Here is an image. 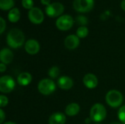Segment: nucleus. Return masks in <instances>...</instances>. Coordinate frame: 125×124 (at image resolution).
Wrapping results in <instances>:
<instances>
[{
    "mask_svg": "<svg viewBox=\"0 0 125 124\" xmlns=\"http://www.w3.org/2000/svg\"><path fill=\"white\" fill-rule=\"evenodd\" d=\"M122 124L121 123H119V122H112L111 124Z\"/></svg>",
    "mask_w": 125,
    "mask_h": 124,
    "instance_id": "33",
    "label": "nucleus"
},
{
    "mask_svg": "<svg viewBox=\"0 0 125 124\" xmlns=\"http://www.w3.org/2000/svg\"><path fill=\"white\" fill-rule=\"evenodd\" d=\"M15 86L14 79L10 75H4L0 78V91L4 94L10 93Z\"/></svg>",
    "mask_w": 125,
    "mask_h": 124,
    "instance_id": "6",
    "label": "nucleus"
},
{
    "mask_svg": "<svg viewBox=\"0 0 125 124\" xmlns=\"http://www.w3.org/2000/svg\"><path fill=\"white\" fill-rule=\"evenodd\" d=\"M94 7V0H74L73 7L79 12H87Z\"/></svg>",
    "mask_w": 125,
    "mask_h": 124,
    "instance_id": "8",
    "label": "nucleus"
},
{
    "mask_svg": "<svg viewBox=\"0 0 125 124\" xmlns=\"http://www.w3.org/2000/svg\"><path fill=\"white\" fill-rule=\"evenodd\" d=\"M80 44L79 37L75 34L67 36L64 39V46L69 50H74L78 47Z\"/></svg>",
    "mask_w": 125,
    "mask_h": 124,
    "instance_id": "12",
    "label": "nucleus"
},
{
    "mask_svg": "<svg viewBox=\"0 0 125 124\" xmlns=\"http://www.w3.org/2000/svg\"><path fill=\"white\" fill-rule=\"evenodd\" d=\"M40 1L42 4L46 5V6H48L51 4V0H40Z\"/></svg>",
    "mask_w": 125,
    "mask_h": 124,
    "instance_id": "29",
    "label": "nucleus"
},
{
    "mask_svg": "<svg viewBox=\"0 0 125 124\" xmlns=\"http://www.w3.org/2000/svg\"><path fill=\"white\" fill-rule=\"evenodd\" d=\"M33 0H22V6L27 10H31V8H33Z\"/></svg>",
    "mask_w": 125,
    "mask_h": 124,
    "instance_id": "23",
    "label": "nucleus"
},
{
    "mask_svg": "<svg viewBox=\"0 0 125 124\" xmlns=\"http://www.w3.org/2000/svg\"><path fill=\"white\" fill-rule=\"evenodd\" d=\"M65 122L66 117L64 114L60 112L53 113L48 119V124H64Z\"/></svg>",
    "mask_w": 125,
    "mask_h": 124,
    "instance_id": "14",
    "label": "nucleus"
},
{
    "mask_svg": "<svg viewBox=\"0 0 125 124\" xmlns=\"http://www.w3.org/2000/svg\"><path fill=\"white\" fill-rule=\"evenodd\" d=\"M123 95L117 90H111L105 96V101L107 104L113 108L120 107L123 103Z\"/></svg>",
    "mask_w": 125,
    "mask_h": 124,
    "instance_id": "2",
    "label": "nucleus"
},
{
    "mask_svg": "<svg viewBox=\"0 0 125 124\" xmlns=\"http://www.w3.org/2000/svg\"><path fill=\"white\" fill-rule=\"evenodd\" d=\"M13 59V53L9 48H3L0 52L1 62L4 64H8L12 62Z\"/></svg>",
    "mask_w": 125,
    "mask_h": 124,
    "instance_id": "15",
    "label": "nucleus"
},
{
    "mask_svg": "<svg viewBox=\"0 0 125 124\" xmlns=\"http://www.w3.org/2000/svg\"><path fill=\"white\" fill-rule=\"evenodd\" d=\"M6 69H7L6 65L4 64H3V63H1L0 64V72L2 73V72H4L6 70Z\"/></svg>",
    "mask_w": 125,
    "mask_h": 124,
    "instance_id": "28",
    "label": "nucleus"
},
{
    "mask_svg": "<svg viewBox=\"0 0 125 124\" xmlns=\"http://www.w3.org/2000/svg\"><path fill=\"white\" fill-rule=\"evenodd\" d=\"M32 80L31 75L29 72H22L17 77V82L20 86H26L31 83Z\"/></svg>",
    "mask_w": 125,
    "mask_h": 124,
    "instance_id": "16",
    "label": "nucleus"
},
{
    "mask_svg": "<svg viewBox=\"0 0 125 124\" xmlns=\"http://www.w3.org/2000/svg\"><path fill=\"white\" fill-rule=\"evenodd\" d=\"M88 34H89V29L85 26H80L76 31V35L79 38H85L88 35Z\"/></svg>",
    "mask_w": 125,
    "mask_h": 124,
    "instance_id": "20",
    "label": "nucleus"
},
{
    "mask_svg": "<svg viewBox=\"0 0 125 124\" xmlns=\"http://www.w3.org/2000/svg\"><path fill=\"white\" fill-rule=\"evenodd\" d=\"M14 6L13 0H0V8L2 10H8L12 9Z\"/></svg>",
    "mask_w": 125,
    "mask_h": 124,
    "instance_id": "19",
    "label": "nucleus"
},
{
    "mask_svg": "<svg viewBox=\"0 0 125 124\" xmlns=\"http://www.w3.org/2000/svg\"><path fill=\"white\" fill-rule=\"evenodd\" d=\"M5 119V114L2 109H0V123L2 124Z\"/></svg>",
    "mask_w": 125,
    "mask_h": 124,
    "instance_id": "27",
    "label": "nucleus"
},
{
    "mask_svg": "<svg viewBox=\"0 0 125 124\" xmlns=\"http://www.w3.org/2000/svg\"><path fill=\"white\" fill-rule=\"evenodd\" d=\"M21 17L20 11L18 8H12L8 13V20L12 23H16L19 20Z\"/></svg>",
    "mask_w": 125,
    "mask_h": 124,
    "instance_id": "18",
    "label": "nucleus"
},
{
    "mask_svg": "<svg viewBox=\"0 0 125 124\" xmlns=\"http://www.w3.org/2000/svg\"><path fill=\"white\" fill-rule=\"evenodd\" d=\"M0 34H2L6 28V22L3 18H0Z\"/></svg>",
    "mask_w": 125,
    "mask_h": 124,
    "instance_id": "26",
    "label": "nucleus"
},
{
    "mask_svg": "<svg viewBox=\"0 0 125 124\" xmlns=\"http://www.w3.org/2000/svg\"><path fill=\"white\" fill-rule=\"evenodd\" d=\"M106 115V109L103 105L97 103L92 107L90 110V118H92V121L96 123L101 122L105 120Z\"/></svg>",
    "mask_w": 125,
    "mask_h": 124,
    "instance_id": "3",
    "label": "nucleus"
},
{
    "mask_svg": "<svg viewBox=\"0 0 125 124\" xmlns=\"http://www.w3.org/2000/svg\"><path fill=\"white\" fill-rule=\"evenodd\" d=\"M121 7H122V9L125 11V0H122V2H121Z\"/></svg>",
    "mask_w": 125,
    "mask_h": 124,
    "instance_id": "31",
    "label": "nucleus"
},
{
    "mask_svg": "<svg viewBox=\"0 0 125 124\" xmlns=\"http://www.w3.org/2000/svg\"><path fill=\"white\" fill-rule=\"evenodd\" d=\"M8 104V98L4 95L0 96V107L1 108L6 107Z\"/></svg>",
    "mask_w": 125,
    "mask_h": 124,
    "instance_id": "24",
    "label": "nucleus"
},
{
    "mask_svg": "<svg viewBox=\"0 0 125 124\" xmlns=\"http://www.w3.org/2000/svg\"></svg>",
    "mask_w": 125,
    "mask_h": 124,
    "instance_id": "34",
    "label": "nucleus"
},
{
    "mask_svg": "<svg viewBox=\"0 0 125 124\" xmlns=\"http://www.w3.org/2000/svg\"><path fill=\"white\" fill-rule=\"evenodd\" d=\"M80 106L77 103H70L65 108V113L68 116H75L80 112Z\"/></svg>",
    "mask_w": 125,
    "mask_h": 124,
    "instance_id": "17",
    "label": "nucleus"
},
{
    "mask_svg": "<svg viewBox=\"0 0 125 124\" xmlns=\"http://www.w3.org/2000/svg\"><path fill=\"white\" fill-rule=\"evenodd\" d=\"M74 23V20L70 15H63L58 18L56 21L57 29L61 31H67L70 29Z\"/></svg>",
    "mask_w": 125,
    "mask_h": 124,
    "instance_id": "5",
    "label": "nucleus"
},
{
    "mask_svg": "<svg viewBox=\"0 0 125 124\" xmlns=\"http://www.w3.org/2000/svg\"><path fill=\"white\" fill-rule=\"evenodd\" d=\"M118 118L121 123L125 124V105L122 106L118 111Z\"/></svg>",
    "mask_w": 125,
    "mask_h": 124,
    "instance_id": "22",
    "label": "nucleus"
},
{
    "mask_svg": "<svg viewBox=\"0 0 125 124\" xmlns=\"http://www.w3.org/2000/svg\"><path fill=\"white\" fill-rule=\"evenodd\" d=\"M64 10V7L59 2H54L50 4L45 7V12L48 16L51 18H56L61 15Z\"/></svg>",
    "mask_w": 125,
    "mask_h": 124,
    "instance_id": "7",
    "label": "nucleus"
},
{
    "mask_svg": "<svg viewBox=\"0 0 125 124\" xmlns=\"http://www.w3.org/2000/svg\"><path fill=\"white\" fill-rule=\"evenodd\" d=\"M57 85L62 90H70L73 86V80L68 76H62L59 78Z\"/></svg>",
    "mask_w": 125,
    "mask_h": 124,
    "instance_id": "13",
    "label": "nucleus"
},
{
    "mask_svg": "<svg viewBox=\"0 0 125 124\" xmlns=\"http://www.w3.org/2000/svg\"><path fill=\"white\" fill-rule=\"evenodd\" d=\"M24 48L27 53L29 55H35L40 51V46L37 40L31 39L26 42Z\"/></svg>",
    "mask_w": 125,
    "mask_h": 124,
    "instance_id": "10",
    "label": "nucleus"
},
{
    "mask_svg": "<svg viewBox=\"0 0 125 124\" xmlns=\"http://www.w3.org/2000/svg\"><path fill=\"white\" fill-rule=\"evenodd\" d=\"M59 74H60V70L57 67H52L48 70V75L52 79L56 78L59 75Z\"/></svg>",
    "mask_w": 125,
    "mask_h": 124,
    "instance_id": "21",
    "label": "nucleus"
},
{
    "mask_svg": "<svg viewBox=\"0 0 125 124\" xmlns=\"http://www.w3.org/2000/svg\"><path fill=\"white\" fill-rule=\"evenodd\" d=\"M92 120L91 118H87L85 119V124H89L92 123Z\"/></svg>",
    "mask_w": 125,
    "mask_h": 124,
    "instance_id": "30",
    "label": "nucleus"
},
{
    "mask_svg": "<svg viewBox=\"0 0 125 124\" xmlns=\"http://www.w3.org/2000/svg\"><path fill=\"white\" fill-rule=\"evenodd\" d=\"M38 91L39 92L44 95L48 96L53 94L56 90V84L51 79H42L38 83Z\"/></svg>",
    "mask_w": 125,
    "mask_h": 124,
    "instance_id": "4",
    "label": "nucleus"
},
{
    "mask_svg": "<svg viewBox=\"0 0 125 124\" xmlns=\"http://www.w3.org/2000/svg\"><path fill=\"white\" fill-rule=\"evenodd\" d=\"M16 124L15 123H14V122H12V121H7V122H5V123H4V124Z\"/></svg>",
    "mask_w": 125,
    "mask_h": 124,
    "instance_id": "32",
    "label": "nucleus"
},
{
    "mask_svg": "<svg viewBox=\"0 0 125 124\" xmlns=\"http://www.w3.org/2000/svg\"><path fill=\"white\" fill-rule=\"evenodd\" d=\"M28 18L34 24H40L44 20V14L38 7H33L28 12Z\"/></svg>",
    "mask_w": 125,
    "mask_h": 124,
    "instance_id": "9",
    "label": "nucleus"
},
{
    "mask_svg": "<svg viewBox=\"0 0 125 124\" xmlns=\"http://www.w3.org/2000/svg\"><path fill=\"white\" fill-rule=\"evenodd\" d=\"M76 20H77L78 23L80 24V25H86L88 23V20H87L86 18L84 17V16H81V15L78 16Z\"/></svg>",
    "mask_w": 125,
    "mask_h": 124,
    "instance_id": "25",
    "label": "nucleus"
},
{
    "mask_svg": "<svg viewBox=\"0 0 125 124\" xmlns=\"http://www.w3.org/2000/svg\"><path fill=\"white\" fill-rule=\"evenodd\" d=\"M83 83L84 86L89 89L95 88L98 85V79L94 74H86L83 78Z\"/></svg>",
    "mask_w": 125,
    "mask_h": 124,
    "instance_id": "11",
    "label": "nucleus"
},
{
    "mask_svg": "<svg viewBox=\"0 0 125 124\" xmlns=\"http://www.w3.org/2000/svg\"><path fill=\"white\" fill-rule=\"evenodd\" d=\"M24 41V34L18 29H12L7 35V43L12 48H21L23 45Z\"/></svg>",
    "mask_w": 125,
    "mask_h": 124,
    "instance_id": "1",
    "label": "nucleus"
}]
</instances>
